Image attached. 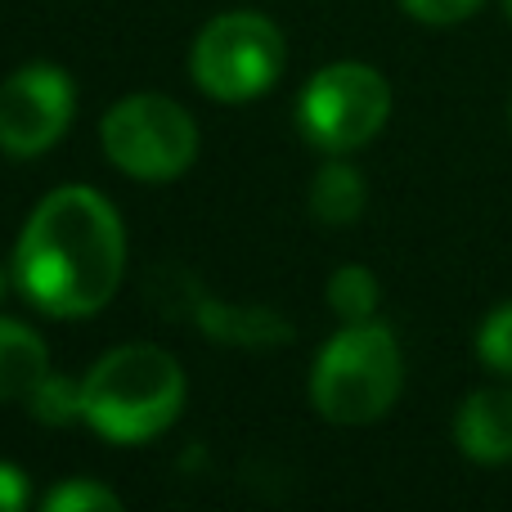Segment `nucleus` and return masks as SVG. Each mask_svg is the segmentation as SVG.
<instances>
[{
    "label": "nucleus",
    "mask_w": 512,
    "mask_h": 512,
    "mask_svg": "<svg viewBox=\"0 0 512 512\" xmlns=\"http://www.w3.org/2000/svg\"><path fill=\"white\" fill-rule=\"evenodd\" d=\"M126 239L122 221L86 185L54 189L14 248V279L36 310L54 319H81L108 306L122 283Z\"/></svg>",
    "instance_id": "1"
},
{
    "label": "nucleus",
    "mask_w": 512,
    "mask_h": 512,
    "mask_svg": "<svg viewBox=\"0 0 512 512\" xmlns=\"http://www.w3.org/2000/svg\"><path fill=\"white\" fill-rule=\"evenodd\" d=\"M86 423L117 445H140L167 432L185 405V373L158 346H122L81 378Z\"/></svg>",
    "instance_id": "2"
},
{
    "label": "nucleus",
    "mask_w": 512,
    "mask_h": 512,
    "mask_svg": "<svg viewBox=\"0 0 512 512\" xmlns=\"http://www.w3.org/2000/svg\"><path fill=\"white\" fill-rule=\"evenodd\" d=\"M400 346L382 324H346L319 351L310 373V400L328 423H373L400 396Z\"/></svg>",
    "instance_id": "3"
},
{
    "label": "nucleus",
    "mask_w": 512,
    "mask_h": 512,
    "mask_svg": "<svg viewBox=\"0 0 512 512\" xmlns=\"http://www.w3.org/2000/svg\"><path fill=\"white\" fill-rule=\"evenodd\" d=\"M283 72V36L265 14L234 9L203 27L194 41V81L212 99L243 104L274 86Z\"/></svg>",
    "instance_id": "4"
},
{
    "label": "nucleus",
    "mask_w": 512,
    "mask_h": 512,
    "mask_svg": "<svg viewBox=\"0 0 512 512\" xmlns=\"http://www.w3.org/2000/svg\"><path fill=\"white\" fill-rule=\"evenodd\" d=\"M391 90L369 63H333L315 72L297 99L306 140L324 153H351L387 126Z\"/></svg>",
    "instance_id": "5"
},
{
    "label": "nucleus",
    "mask_w": 512,
    "mask_h": 512,
    "mask_svg": "<svg viewBox=\"0 0 512 512\" xmlns=\"http://www.w3.org/2000/svg\"><path fill=\"white\" fill-rule=\"evenodd\" d=\"M104 153L135 180H176L198 153V126L162 95H131L108 108Z\"/></svg>",
    "instance_id": "6"
},
{
    "label": "nucleus",
    "mask_w": 512,
    "mask_h": 512,
    "mask_svg": "<svg viewBox=\"0 0 512 512\" xmlns=\"http://www.w3.org/2000/svg\"><path fill=\"white\" fill-rule=\"evenodd\" d=\"M72 122V81L50 63H27L0 86V149L9 158L45 153Z\"/></svg>",
    "instance_id": "7"
},
{
    "label": "nucleus",
    "mask_w": 512,
    "mask_h": 512,
    "mask_svg": "<svg viewBox=\"0 0 512 512\" xmlns=\"http://www.w3.org/2000/svg\"><path fill=\"white\" fill-rule=\"evenodd\" d=\"M454 441L477 463L512 459V391H477L454 418Z\"/></svg>",
    "instance_id": "8"
},
{
    "label": "nucleus",
    "mask_w": 512,
    "mask_h": 512,
    "mask_svg": "<svg viewBox=\"0 0 512 512\" xmlns=\"http://www.w3.org/2000/svg\"><path fill=\"white\" fill-rule=\"evenodd\" d=\"M50 373L45 342L18 319H0V400H27Z\"/></svg>",
    "instance_id": "9"
},
{
    "label": "nucleus",
    "mask_w": 512,
    "mask_h": 512,
    "mask_svg": "<svg viewBox=\"0 0 512 512\" xmlns=\"http://www.w3.org/2000/svg\"><path fill=\"white\" fill-rule=\"evenodd\" d=\"M310 212L324 225H351L364 212V176L346 162H328L310 180Z\"/></svg>",
    "instance_id": "10"
},
{
    "label": "nucleus",
    "mask_w": 512,
    "mask_h": 512,
    "mask_svg": "<svg viewBox=\"0 0 512 512\" xmlns=\"http://www.w3.org/2000/svg\"><path fill=\"white\" fill-rule=\"evenodd\" d=\"M328 306L342 315V324H360L378 310V279L364 265H342L328 279Z\"/></svg>",
    "instance_id": "11"
},
{
    "label": "nucleus",
    "mask_w": 512,
    "mask_h": 512,
    "mask_svg": "<svg viewBox=\"0 0 512 512\" xmlns=\"http://www.w3.org/2000/svg\"><path fill=\"white\" fill-rule=\"evenodd\" d=\"M27 405H32V414L50 427L72 423V418H86L81 382H68V378H59V373H45V378L36 382V391L27 396Z\"/></svg>",
    "instance_id": "12"
},
{
    "label": "nucleus",
    "mask_w": 512,
    "mask_h": 512,
    "mask_svg": "<svg viewBox=\"0 0 512 512\" xmlns=\"http://www.w3.org/2000/svg\"><path fill=\"white\" fill-rule=\"evenodd\" d=\"M477 355L490 364L495 373H508L512 378V301L508 306H499L495 315L481 324L477 333Z\"/></svg>",
    "instance_id": "13"
},
{
    "label": "nucleus",
    "mask_w": 512,
    "mask_h": 512,
    "mask_svg": "<svg viewBox=\"0 0 512 512\" xmlns=\"http://www.w3.org/2000/svg\"><path fill=\"white\" fill-rule=\"evenodd\" d=\"M99 508L117 512L122 499H117L113 490L95 486V481H68V486H59V490L45 495V512H99Z\"/></svg>",
    "instance_id": "14"
},
{
    "label": "nucleus",
    "mask_w": 512,
    "mask_h": 512,
    "mask_svg": "<svg viewBox=\"0 0 512 512\" xmlns=\"http://www.w3.org/2000/svg\"><path fill=\"white\" fill-rule=\"evenodd\" d=\"M409 18L418 23H436V27H450V23H463L481 9V0H400Z\"/></svg>",
    "instance_id": "15"
},
{
    "label": "nucleus",
    "mask_w": 512,
    "mask_h": 512,
    "mask_svg": "<svg viewBox=\"0 0 512 512\" xmlns=\"http://www.w3.org/2000/svg\"><path fill=\"white\" fill-rule=\"evenodd\" d=\"M27 504V477L14 463H0V512H14Z\"/></svg>",
    "instance_id": "16"
},
{
    "label": "nucleus",
    "mask_w": 512,
    "mask_h": 512,
    "mask_svg": "<svg viewBox=\"0 0 512 512\" xmlns=\"http://www.w3.org/2000/svg\"><path fill=\"white\" fill-rule=\"evenodd\" d=\"M0 297H5V274H0Z\"/></svg>",
    "instance_id": "17"
},
{
    "label": "nucleus",
    "mask_w": 512,
    "mask_h": 512,
    "mask_svg": "<svg viewBox=\"0 0 512 512\" xmlns=\"http://www.w3.org/2000/svg\"><path fill=\"white\" fill-rule=\"evenodd\" d=\"M508 14H512V0H508Z\"/></svg>",
    "instance_id": "18"
}]
</instances>
